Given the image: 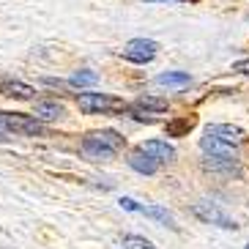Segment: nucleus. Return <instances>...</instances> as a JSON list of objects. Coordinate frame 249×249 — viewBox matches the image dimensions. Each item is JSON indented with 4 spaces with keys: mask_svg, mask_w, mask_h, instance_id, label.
Listing matches in <instances>:
<instances>
[{
    "mask_svg": "<svg viewBox=\"0 0 249 249\" xmlns=\"http://www.w3.org/2000/svg\"><path fill=\"white\" fill-rule=\"evenodd\" d=\"M126 145V140L115 129H102V132H90L82 137V151L93 159H107V156L121 154Z\"/></svg>",
    "mask_w": 249,
    "mask_h": 249,
    "instance_id": "f257e3e1",
    "label": "nucleus"
},
{
    "mask_svg": "<svg viewBox=\"0 0 249 249\" xmlns=\"http://www.w3.org/2000/svg\"><path fill=\"white\" fill-rule=\"evenodd\" d=\"M77 107L85 115H107V112H126L129 104L110 93H80L77 96Z\"/></svg>",
    "mask_w": 249,
    "mask_h": 249,
    "instance_id": "f03ea898",
    "label": "nucleus"
},
{
    "mask_svg": "<svg viewBox=\"0 0 249 249\" xmlns=\"http://www.w3.org/2000/svg\"><path fill=\"white\" fill-rule=\"evenodd\" d=\"M0 129L3 132H14V134H25V137L44 134V124L36 115H25V112H0Z\"/></svg>",
    "mask_w": 249,
    "mask_h": 249,
    "instance_id": "7ed1b4c3",
    "label": "nucleus"
},
{
    "mask_svg": "<svg viewBox=\"0 0 249 249\" xmlns=\"http://www.w3.org/2000/svg\"><path fill=\"white\" fill-rule=\"evenodd\" d=\"M192 213H195L200 222H205V225H216V227H222V230H235V227H238L235 219H230L216 203H195L192 205Z\"/></svg>",
    "mask_w": 249,
    "mask_h": 249,
    "instance_id": "20e7f679",
    "label": "nucleus"
},
{
    "mask_svg": "<svg viewBox=\"0 0 249 249\" xmlns=\"http://www.w3.org/2000/svg\"><path fill=\"white\" fill-rule=\"evenodd\" d=\"M156 52H159V44H156V41H151V38H132V41L121 50V55H124L126 60L142 66V63H151V60L156 58Z\"/></svg>",
    "mask_w": 249,
    "mask_h": 249,
    "instance_id": "39448f33",
    "label": "nucleus"
},
{
    "mask_svg": "<svg viewBox=\"0 0 249 249\" xmlns=\"http://www.w3.org/2000/svg\"><path fill=\"white\" fill-rule=\"evenodd\" d=\"M205 134H211V137L222 140V142H227V145H233V148L247 142V132H244L241 126H233V124H211L205 129Z\"/></svg>",
    "mask_w": 249,
    "mask_h": 249,
    "instance_id": "423d86ee",
    "label": "nucleus"
},
{
    "mask_svg": "<svg viewBox=\"0 0 249 249\" xmlns=\"http://www.w3.org/2000/svg\"><path fill=\"white\" fill-rule=\"evenodd\" d=\"M203 167L211 170V173H225V176H235L241 178V164L235 156H216V154H208L203 159Z\"/></svg>",
    "mask_w": 249,
    "mask_h": 249,
    "instance_id": "0eeeda50",
    "label": "nucleus"
},
{
    "mask_svg": "<svg viewBox=\"0 0 249 249\" xmlns=\"http://www.w3.org/2000/svg\"><path fill=\"white\" fill-rule=\"evenodd\" d=\"M126 161H129V167L137 170V173H142V176H154L156 170H159V161H156L151 154H145L142 148H134Z\"/></svg>",
    "mask_w": 249,
    "mask_h": 249,
    "instance_id": "6e6552de",
    "label": "nucleus"
},
{
    "mask_svg": "<svg viewBox=\"0 0 249 249\" xmlns=\"http://www.w3.org/2000/svg\"><path fill=\"white\" fill-rule=\"evenodd\" d=\"M137 148H142L145 154H151L156 161H173L176 159V148L170 145V142H164V140H145V142H140Z\"/></svg>",
    "mask_w": 249,
    "mask_h": 249,
    "instance_id": "1a4fd4ad",
    "label": "nucleus"
},
{
    "mask_svg": "<svg viewBox=\"0 0 249 249\" xmlns=\"http://www.w3.org/2000/svg\"><path fill=\"white\" fill-rule=\"evenodd\" d=\"M0 93L8 96V99H33L36 96V88H30V85H25V82L19 80H3L0 82Z\"/></svg>",
    "mask_w": 249,
    "mask_h": 249,
    "instance_id": "9d476101",
    "label": "nucleus"
},
{
    "mask_svg": "<svg viewBox=\"0 0 249 249\" xmlns=\"http://www.w3.org/2000/svg\"><path fill=\"white\" fill-rule=\"evenodd\" d=\"M195 126H197V115H181V118L167 121L164 132H167V137H186Z\"/></svg>",
    "mask_w": 249,
    "mask_h": 249,
    "instance_id": "9b49d317",
    "label": "nucleus"
},
{
    "mask_svg": "<svg viewBox=\"0 0 249 249\" xmlns=\"http://www.w3.org/2000/svg\"><path fill=\"white\" fill-rule=\"evenodd\" d=\"M63 112H66V110H63V104H60V102H50V99H44V102H36L33 115H36L38 121H58Z\"/></svg>",
    "mask_w": 249,
    "mask_h": 249,
    "instance_id": "f8f14e48",
    "label": "nucleus"
},
{
    "mask_svg": "<svg viewBox=\"0 0 249 249\" xmlns=\"http://www.w3.org/2000/svg\"><path fill=\"white\" fill-rule=\"evenodd\" d=\"M200 148H203L205 154H216V156H235V148L227 145V142H222V140L211 137V134H205L203 140H200Z\"/></svg>",
    "mask_w": 249,
    "mask_h": 249,
    "instance_id": "ddd939ff",
    "label": "nucleus"
},
{
    "mask_svg": "<svg viewBox=\"0 0 249 249\" xmlns=\"http://www.w3.org/2000/svg\"><path fill=\"white\" fill-rule=\"evenodd\" d=\"M132 107H137V110H145V112H164L170 107L167 99H161V96H137V102L132 104Z\"/></svg>",
    "mask_w": 249,
    "mask_h": 249,
    "instance_id": "4468645a",
    "label": "nucleus"
},
{
    "mask_svg": "<svg viewBox=\"0 0 249 249\" xmlns=\"http://www.w3.org/2000/svg\"><path fill=\"white\" fill-rule=\"evenodd\" d=\"M192 77L189 71H164L156 77V85H173V88H181V85H189Z\"/></svg>",
    "mask_w": 249,
    "mask_h": 249,
    "instance_id": "2eb2a0df",
    "label": "nucleus"
},
{
    "mask_svg": "<svg viewBox=\"0 0 249 249\" xmlns=\"http://www.w3.org/2000/svg\"><path fill=\"white\" fill-rule=\"evenodd\" d=\"M137 211L140 213H145V216H151V219L161 222V225H167V227H176V222H173V216H170L164 208H159V205H140L137 203Z\"/></svg>",
    "mask_w": 249,
    "mask_h": 249,
    "instance_id": "dca6fc26",
    "label": "nucleus"
},
{
    "mask_svg": "<svg viewBox=\"0 0 249 249\" xmlns=\"http://www.w3.org/2000/svg\"><path fill=\"white\" fill-rule=\"evenodd\" d=\"M99 82V74L96 71H77L69 80V85H74V88H85V85H96Z\"/></svg>",
    "mask_w": 249,
    "mask_h": 249,
    "instance_id": "f3484780",
    "label": "nucleus"
},
{
    "mask_svg": "<svg viewBox=\"0 0 249 249\" xmlns=\"http://www.w3.org/2000/svg\"><path fill=\"white\" fill-rule=\"evenodd\" d=\"M121 247L124 249H156L154 244L148 241V238H142V235H124Z\"/></svg>",
    "mask_w": 249,
    "mask_h": 249,
    "instance_id": "a211bd4d",
    "label": "nucleus"
},
{
    "mask_svg": "<svg viewBox=\"0 0 249 249\" xmlns=\"http://www.w3.org/2000/svg\"><path fill=\"white\" fill-rule=\"evenodd\" d=\"M233 71H238V74H249V58H247V60H235V63H233Z\"/></svg>",
    "mask_w": 249,
    "mask_h": 249,
    "instance_id": "6ab92c4d",
    "label": "nucleus"
},
{
    "mask_svg": "<svg viewBox=\"0 0 249 249\" xmlns=\"http://www.w3.org/2000/svg\"><path fill=\"white\" fill-rule=\"evenodd\" d=\"M145 3H192V0H145Z\"/></svg>",
    "mask_w": 249,
    "mask_h": 249,
    "instance_id": "aec40b11",
    "label": "nucleus"
},
{
    "mask_svg": "<svg viewBox=\"0 0 249 249\" xmlns=\"http://www.w3.org/2000/svg\"><path fill=\"white\" fill-rule=\"evenodd\" d=\"M247 249H249V247H247Z\"/></svg>",
    "mask_w": 249,
    "mask_h": 249,
    "instance_id": "412c9836",
    "label": "nucleus"
}]
</instances>
